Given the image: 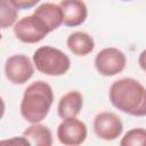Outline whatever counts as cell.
Returning <instances> with one entry per match:
<instances>
[{"mask_svg": "<svg viewBox=\"0 0 146 146\" xmlns=\"http://www.w3.org/2000/svg\"><path fill=\"white\" fill-rule=\"evenodd\" d=\"M122 1H131V0H122Z\"/></svg>", "mask_w": 146, "mask_h": 146, "instance_id": "cell-19", "label": "cell"}, {"mask_svg": "<svg viewBox=\"0 0 146 146\" xmlns=\"http://www.w3.org/2000/svg\"><path fill=\"white\" fill-rule=\"evenodd\" d=\"M88 130L83 121L76 117L63 119L57 128V138L65 146H79L87 139Z\"/></svg>", "mask_w": 146, "mask_h": 146, "instance_id": "cell-8", "label": "cell"}, {"mask_svg": "<svg viewBox=\"0 0 146 146\" xmlns=\"http://www.w3.org/2000/svg\"><path fill=\"white\" fill-rule=\"evenodd\" d=\"M63 11V24L76 27L83 24L88 17V8L83 0H62L59 3Z\"/></svg>", "mask_w": 146, "mask_h": 146, "instance_id": "cell-9", "label": "cell"}, {"mask_svg": "<svg viewBox=\"0 0 146 146\" xmlns=\"http://www.w3.org/2000/svg\"><path fill=\"white\" fill-rule=\"evenodd\" d=\"M66 44L73 55L83 57L92 52L95 48V40L87 32L76 31L67 36Z\"/></svg>", "mask_w": 146, "mask_h": 146, "instance_id": "cell-12", "label": "cell"}, {"mask_svg": "<svg viewBox=\"0 0 146 146\" xmlns=\"http://www.w3.org/2000/svg\"><path fill=\"white\" fill-rule=\"evenodd\" d=\"M18 10L10 0H0V24L2 30L16 24Z\"/></svg>", "mask_w": 146, "mask_h": 146, "instance_id": "cell-14", "label": "cell"}, {"mask_svg": "<svg viewBox=\"0 0 146 146\" xmlns=\"http://www.w3.org/2000/svg\"><path fill=\"white\" fill-rule=\"evenodd\" d=\"M121 146H146V129L133 128L125 132L120 141Z\"/></svg>", "mask_w": 146, "mask_h": 146, "instance_id": "cell-15", "label": "cell"}, {"mask_svg": "<svg viewBox=\"0 0 146 146\" xmlns=\"http://www.w3.org/2000/svg\"><path fill=\"white\" fill-rule=\"evenodd\" d=\"M111 104L131 116H146V88L136 79L122 78L112 83L108 91Z\"/></svg>", "mask_w": 146, "mask_h": 146, "instance_id": "cell-1", "label": "cell"}, {"mask_svg": "<svg viewBox=\"0 0 146 146\" xmlns=\"http://www.w3.org/2000/svg\"><path fill=\"white\" fill-rule=\"evenodd\" d=\"M33 15L39 17L48 27L49 32L57 30L63 24V11L59 5L44 2L34 9Z\"/></svg>", "mask_w": 146, "mask_h": 146, "instance_id": "cell-11", "label": "cell"}, {"mask_svg": "<svg viewBox=\"0 0 146 146\" xmlns=\"http://www.w3.org/2000/svg\"><path fill=\"white\" fill-rule=\"evenodd\" d=\"M125 55L115 47L104 48L95 57V67L104 76H114L121 73L125 68Z\"/></svg>", "mask_w": 146, "mask_h": 146, "instance_id": "cell-5", "label": "cell"}, {"mask_svg": "<svg viewBox=\"0 0 146 146\" xmlns=\"http://www.w3.org/2000/svg\"><path fill=\"white\" fill-rule=\"evenodd\" d=\"M18 9H30L36 6L40 0H10Z\"/></svg>", "mask_w": 146, "mask_h": 146, "instance_id": "cell-16", "label": "cell"}, {"mask_svg": "<svg viewBox=\"0 0 146 146\" xmlns=\"http://www.w3.org/2000/svg\"><path fill=\"white\" fill-rule=\"evenodd\" d=\"M32 62L40 73L49 76L64 75L71 67L70 57L60 49L51 46L38 48L33 54Z\"/></svg>", "mask_w": 146, "mask_h": 146, "instance_id": "cell-3", "label": "cell"}, {"mask_svg": "<svg viewBox=\"0 0 146 146\" xmlns=\"http://www.w3.org/2000/svg\"><path fill=\"white\" fill-rule=\"evenodd\" d=\"M14 34L23 43H36L50 33L46 24L35 15H29L21 18L14 25Z\"/></svg>", "mask_w": 146, "mask_h": 146, "instance_id": "cell-4", "label": "cell"}, {"mask_svg": "<svg viewBox=\"0 0 146 146\" xmlns=\"http://www.w3.org/2000/svg\"><path fill=\"white\" fill-rule=\"evenodd\" d=\"M54 103V91L50 84L38 80L27 86L21 102V114L30 123H39L46 119Z\"/></svg>", "mask_w": 146, "mask_h": 146, "instance_id": "cell-2", "label": "cell"}, {"mask_svg": "<svg viewBox=\"0 0 146 146\" xmlns=\"http://www.w3.org/2000/svg\"><path fill=\"white\" fill-rule=\"evenodd\" d=\"M1 144H21V145H30V143L24 138V137H21V138H13L10 140H3L1 141Z\"/></svg>", "mask_w": 146, "mask_h": 146, "instance_id": "cell-17", "label": "cell"}, {"mask_svg": "<svg viewBox=\"0 0 146 146\" xmlns=\"http://www.w3.org/2000/svg\"><path fill=\"white\" fill-rule=\"evenodd\" d=\"M34 74V64L22 54L13 55L7 58L5 64V75L13 84H24Z\"/></svg>", "mask_w": 146, "mask_h": 146, "instance_id": "cell-6", "label": "cell"}, {"mask_svg": "<svg viewBox=\"0 0 146 146\" xmlns=\"http://www.w3.org/2000/svg\"><path fill=\"white\" fill-rule=\"evenodd\" d=\"M94 132L103 140L112 141L121 137L123 123L121 119L113 112H100L94 119Z\"/></svg>", "mask_w": 146, "mask_h": 146, "instance_id": "cell-7", "label": "cell"}, {"mask_svg": "<svg viewBox=\"0 0 146 146\" xmlns=\"http://www.w3.org/2000/svg\"><path fill=\"white\" fill-rule=\"evenodd\" d=\"M83 106V97L76 90H71L63 95L57 105V114L60 119L76 117Z\"/></svg>", "mask_w": 146, "mask_h": 146, "instance_id": "cell-10", "label": "cell"}, {"mask_svg": "<svg viewBox=\"0 0 146 146\" xmlns=\"http://www.w3.org/2000/svg\"><path fill=\"white\" fill-rule=\"evenodd\" d=\"M138 64H139V67L144 72H146V49L140 52V55L138 57Z\"/></svg>", "mask_w": 146, "mask_h": 146, "instance_id": "cell-18", "label": "cell"}, {"mask_svg": "<svg viewBox=\"0 0 146 146\" xmlns=\"http://www.w3.org/2000/svg\"><path fill=\"white\" fill-rule=\"evenodd\" d=\"M23 137L33 146H51L52 145V133L51 130L44 125L39 123H32L27 127L24 132Z\"/></svg>", "mask_w": 146, "mask_h": 146, "instance_id": "cell-13", "label": "cell"}]
</instances>
